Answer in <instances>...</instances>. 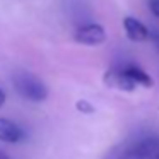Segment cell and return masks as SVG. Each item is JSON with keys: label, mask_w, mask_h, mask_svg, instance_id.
Segmentation results:
<instances>
[{"label": "cell", "mask_w": 159, "mask_h": 159, "mask_svg": "<svg viewBox=\"0 0 159 159\" xmlns=\"http://www.w3.org/2000/svg\"><path fill=\"white\" fill-rule=\"evenodd\" d=\"M12 84L17 94L31 103H41L48 98V87L43 80L29 72H17L12 75Z\"/></svg>", "instance_id": "1"}, {"label": "cell", "mask_w": 159, "mask_h": 159, "mask_svg": "<svg viewBox=\"0 0 159 159\" xmlns=\"http://www.w3.org/2000/svg\"><path fill=\"white\" fill-rule=\"evenodd\" d=\"M74 39L79 45L86 46H98L101 43L106 41V31L101 24L96 22H89V24H82L74 31Z\"/></svg>", "instance_id": "2"}, {"label": "cell", "mask_w": 159, "mask_h": 159, "mask_svg": "<svg viewBox=\"0 0 159 159\" xmlns=\"http://www.w3.org/2000/svg\"><path fill=\"white\" fill-rule=\"evenodd\" d=\"M130 159H159V137L151 135L134 142Z\"/></svg>", "instance_id": "3"}, {"label": "cell", "mask_w": 159, "mask_h": 159, "mask_svg": "<svg viewBox=\"0 0 159 159\" xmlns=\"http://www.w3.org/2000/svg\"><path fill=\"white\" fill-rule=\"evenodd\" d=\"M104 84L108 87H113V89H120V91H127V93H132L135 89V84L125 75L123 69H110L108 72H104V77H103Z\"/></svg>", "instance_id": "4"}, {"label": "cell", "mask_w": 159, "mask_h": 159, "mask_svg": "<svg viewBox=\"0 0 159 159\" xmlns=\"http://www.w3.org/2000/svg\"><path fill=\"white\" fill-rule=\"evenodd\" d=\"M26 137V132L16 121L9 118H0V140L7 144H19Z\"/></svg>", "instance_id": "5"}, {"label": "cell", "mask_w": 159, "mask_h": 159, "mask_svg": "<svg viewBox=\"0 0 159 159\" xmlns=\"http://www.w3.org/2000/svg\"><path fill=\"white\" fill-rule=\"evenodd\" d=\"M123 28H125V33H127V38L130 41H135V43H142V41H147L149 39V29L145 28L144 22H140L139 19L132 17V16H127L123 19Z\"/></svg>", "instance_id": "6"}, {"label": "cell", "mask_w": 159, "mask_h": 159, "mask_svg": "<svg viewBox=\"0 0 159 159\" xmlns=\"http://www.w3.org/2000/svg\"><path fill=\"white\" fill-rule=\"evenodd\" d=\"M125 72V75L128 77V79L132 80V82L135 84V86H142V87H152V84H154V80H152V77L149 75L147 72H145L144 69H140L139 65H127V67H121Z\"/></svg>", "instance_id": "7"}, {"label": "cell", "mask_w": 159, "mask_h": 159, "mask_svg": "<svg viewBox=\"0 0 159 159\" xmlns=\"http://www.w3.org/2000/svg\"><path fill=\"white\" fill-rule=\"evenodd\" d=\"M132 144H134V142H123V144L115 145V147H111L101 159H130Z\"/></svg>", "instance_id": "8"}, {"label": "cell", "mask_w": 159, "mask_h": 159, "mask_svg": "<svg viewBox=\"0 0 159 159\" xmlns=\"http://www.w3.org/2000/svg\"><path fill=\"white\" fill-rule=\"evenodd\" d=\"M75 108H77V111H80V113H86V115L94 113V106L89 103V101H86V99H79V101L75 103Z\"/></svg>", "instance_id": "9"}, {"label": "cell", "mask_w": 159, "mask_h": 159, "mask_svg": "<svg viewBox=\"0 0 159 159\" xmlns=\"http://www.w3.org/2000/svg\"><path fill=\"white\" fill-rule=\"evenodd\" d=\"M149 9L154 14V17L159 19V0H149Z\"/></svg>", "instance_id": "10"}, {"label": "cell", "mask_w": 159, "mask_h": 159, "mask_svg": "<svg viewBox=\"0 0 159 159\" xmlns=\"http://www.w3.org/2000/svg\"><path fill=\"white\" fill-rule=\"evenodd\" d=\"M149 39L154 43L156 50L159 52V31H151V33H149Z\"/></svg>", "instance_id": "11"}, {"label": "cell", "mask_w": 159, "mask_h": 159, "mask_svg": "<svg viewBox=\"0 0 159 159\" xmlns=\"http://www.w3.org/2000/svg\"><path fill=\"white\" fill-rule=\"evenodd\" d=\"M5 104V93H4V89H0V108Z\"/></svg>", "instance_id": "12"}, {"label": "cell", "mask_w": 159, "mask_h": 159, "mask_svg": "<svg viewBox=\"0 0 159 159\" xmlns=\"http://www.w3.org/2000/svg\"><path fill=\"white\" fill-rule=\"evenodd\" d=\"M0 159H11V157H9V154H5L4 151H0Z\"/></svg>", "instance_id": "13"}]
</instances>
